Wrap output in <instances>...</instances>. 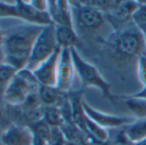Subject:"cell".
<instances>
[{
	"instance_id": "cell-1",
	"label": "cell",
	"mask_w": 146,
	"mask_h": 145,
	"mask_svg": "<svg viewBox=\"0 0 146 145\" xmlns=\"http://www.w3.org/2000/svg\"><path fill=\"white\" fill-rule=\"evenodd\" d=\"M102 54L116 70L125 71L146 52L145 40L141 29L132 22L113 31L103 41Z\"/></svg>"
},
{
	"instance_id": "cell-2",
	"label": "cell",
	"mask_w": 146,
	"mask_h": 145,
	"mask_svg": "<svg viewBox=\"0 0 146 145\" xmlns=\"http://www.w3.org/2000/svg\"><path fill=\"white\" fill-rule=\"evenodd\" d=\"M45 27L24 23L5 30L2 29L4 32L2 48L5 54V63L18 71L25 69L30 58L33 46Z\"/></svg>"
},
{
	"instance_id": "cell-3",
	"label": "cell",
	"mask_w": 146,
	"mask_h": 145,
	"mask_svg": "<svg viewBox=\"0 0 146 145\" xmlns=\"http://www.w3.org/2000/svg\"><path fill=\"white\" fill-rule=\"evenodd\" d=\"M73 22L76 20L74 27L78 34L79 33L88 36H96V33L108 23L107 16L98 9L85 4L84 1H70Z\"/></svg>"
},
{
	"instance_id": "cell-4",
	"label": "cell",
	"mask_w": 146,
	"mask_h": 145,
	"mask_svg": "<svg viewBox=\"0 0 146 145\" xmlns=\"http://www.w3.org/2000/svg\"><path fill=\"white\" fill-rule=\"evenodd\" d=\"M70 49L75 70L83 86L96 88L100 90L103 97L112 100L114 97L111 93L112 85L102 76L98 69L83 58L76 47H70Z\"/></svg>"
},
{
	"instance_id": "cell-5",
	"label": "cell",
	"mask_w": 146,
	"mask_h": 145,
	"mask_svg": "<svg viewBox=\"0 0 146 145\" xmlns=\"http://www.w3.org/2000/svg\"><path fill=\"white\" fill-rule=\"evenodd\" d=\"M40 83L32 71L23 69L19 70L7 87L3 101L10 106H20L32 93H38Z\"/></svg>"
},
{
	"instance_id": "cell-6",
	"label": "cell",
	"mask_w": 146,
	"mask_h": 145,
	"mask_svg": "<svg viewBox=\"0 0 146 145\" xmlns=\"http://www.w3.org/2000/svg\"><path fill=\"white\" fill-rule=\"evenodd\" d=\"M54 25L46 26L38 36L25 69L34 72L58 48Z\"/></svg>"
},
{
	"instance_id": "cell-7",
	"label": "cell",
	"mask_w": 146,
	"mask_h": 145,
	"mask_svg": "<svg viewBox=\"0 0 146 145\" xmlns=\"http://www.w3.org/2000/svg\"><path fill=\"white\" fill-rule=\"evenodd\" d=\"M83 107L87 117L105 129L119 128L122 126L125 127L137 119L131 116H117L102 113L92 107L84 99L83 100Z\"/></svg>"
},
{
	"instance_id": "cell-8",
	"label": "cell",
	"mask_w": 146,
	"mask_h": 145,
	"mask_svg": "<svg viewBox=\"0 0 146 145\" xmlns=\"http://www.w3.org/2000/svg\"><path fill=\"white\" fill-rule=\"evenodd\" d=\"M60 53L61 47H58L47 60H46L33 72L40 86L57 88L58 69Z\"/></svg>"
},
{
	"instance_id": "cell-9",
	"label": "cell",
	"mask_w": 146,
	"mask_h": 145,
	"mask_svg": "<svg viewBox=\"0 0 146 145\" xmlns=\"http://www.w3.org/2000/svg\"><path fill=\"white\" fill-rule=\"evenodd\" d=\"M74 64H73L70 49L61 48V53L58 69L57 89L63 93L70 92L73 77H74Z\"/></svg>"
},
{
	"instance_id": "cell-10",
	"label": "cell",
	"mask_w": 146,
	"mask_h": 145,
	"mask_svg": "<svg viewBox=\"0 0 146 145\" xmlns=\"http://www.w3.org/2000/svg\"><path fill=\"white\" fill-rule=\"evenodd\" d=\"M3 145H34L35 134L27 125L11 124L2 134Z\"/></svg>"
},
{
	"instance_id": "cell-11",
	"label": "cell",
	"mask_w": 146,
	"mask_h": 145,
	"mask_svg": "<svg viewBox=\"0 0 146 145\" xmlns=\"http://www.w3.org/2000/svg\"><path fill=\"white\" fill-rule=\"evenodd\" d=\"M15 7L16 17L22 19L25 23L44 27L53 24L48 12L37 11L31 5L30 1H16Z\"/></svg>"
},
{
	"instance_id": "cell-12",
	"label": "cell",
	"mask_w": 146,
	"mask_h": 145,
	"mask_svg": "<svg viewBox=\"0 0 146 145\" xmlns=\"http://www.w3.org/2000/svg\"><path fill=\"white\" fill-rule=\"evenodd\" d=\"M138 1H122L119 7L111 14L107 15V18L111 27L118 30L131 22V17L137 8Z\"/></svg>"
},
{
	"instance_id": "cell-13",
	"label": "cell",
	"mask_w": 146,
	"mask_h": 145,
	"mask_svg": "<svg viewBox=\"0 0 146 145\" xmlns=\"http://www.w3.org/2000/svg\"><path fill=\"white\" fill-rule=\"evenodd\" d=\"M47 12L53 25L74 27L70 1H48Z\"/></svg>"
},
{
	"instance_id": "cell-14",
	"label": "cell",
	"mask_w": 146,
	"mask_h": 145,
	"mask_svg": "<svg viewBox=\"0 0 146 145\" xmlns=\"http://www.w3.org/2000/svg\"><path fill=\"white\" fill-rule=\"evenodd\" d=\"M57 42L61 48L78 47L80 46V37L76 32L74 27L54 25Z\"/></svg>"
},
{
	"instance_id": "cell-15",
	"label": "cell",
	"mask_w": 146,
	"mask_h": 145,
	"mask_svg": "<svg viewBox=\"0 0 146 145\" xmlns=\"http://www.w3.org/2000/svg\"><path fill=\"white\" fill-rule=\"evenodd\" d=\"M40 98L45 107H61L68 94L63 93L56 87L40 86L39 89Z\"/></svg>"
},
{
	"instance_id": "cell-16",
	"label": "cell",
	"mask_w": 146,
	"mask_h": 145,
	"mask_svg": "<svg viewBox=\"0 0 146 145\" xmlns=\"http://www.w3.org/2000/svg\"><path fill=\"white\" fill-rule=\"evenodd\" d=\"M125 135L132 142L136 143L138 141L146 137V118L136 119L133 123L126 125L124 129Z\"/></svg>"
},
{
	"instance_id": "cell-17",
	"label": "cell",
	"mask_w": 146,
	"mask_h": 145,
	"mask_svg": "<svg viewBox=\"0 0 146 145\" xmlns=\"http://www.w3.org/2000/svg\"><path fill=\"white\" fill-rule=\"evenodd\" d=\"M123 99L125 107L132 113L133 117L137 119L146 118V101L141 98H137L132 95L119 96Z\"/></svg>"
},
{
	"instance_id": "cell-18",
	"label": "cell",
	"mask_w": 146,
	"mask_h": 145,
	"mask_svg": "<svg viewBox=\"0 0 146 145\" xmlns=\"http://www.w3.org/2000/svg\"><path fill=\"white\" fill-rule=\"evenodd\" d=\"M86 130L87 136L97 142H108L109 140V133L107 129L100 126L89 117L86 116Z\"/></svg>"
},
{
	"instance_id": "cell-19",
	"label": "cell",
	"mask_w": 146,
	"mask_h": 145,
	"mask_svg": "<svg viewBox=\"0 0 146 145\" xmlns=\"http://www.w3.org/2000/svg\"><path fill=\"white\" fill-rule=\"evenodd\" d=\"M17 72L18 70L17 69L6 63L0 64V99L3 100V95L7 87Z\"/></svg>"
},
{
	"instance_id": "cell-20",
	"label": "cell",
	"mask_w": 146,
	"mask_h": 145,
	"mask_svg": "<svg viewBox=\"0 0 146 145\" xmlns=\"http://www.w3.org/2000/svg\"><path fill=\"white\" fill-rule=\"evenodd\" d=\"M43 119L51 127H60L64 124V118L59 107H45Z\"/></svg>"
},
{
	"instance_id": "cell-21",
	"label": "cell",
	"mask_w": 146,
	"mask_h": 145,
	"mask_svg": "<svg viewBox=\"0 0 146 145\" xmlns=\"http://www.w3.org/2000/svg\"><path fill=\"white\" fill-rule=\"evenodd\" d=\"M30 128L32 129L35 137L48 143L50 135H51L52 127L44 119H41V120L36 122L35 124L31 125Z\"/></svg>"
},
{
	"instance_id": "cell-22",
	"label": "cell",
	"mask_w": 146,
	"mask_h": 145,
	"mask_svg": "<svg viewBox=\"0 0 146 145\" xmlns=\"http://www.w3.org/2000/svg\"><path fill=\"white\" fill-rule=\"evenodd\" d=\"M139 5L132 15L131 22L137 27L146 25V1H138Z\"/></svg>"
},
{
	"instance_id": "cell-23",
	"label": "cell",
	"mask_w": 146,
	"mask_h": 145,
	"mask_svg": "<svg viewBox=\"0 0 146 145\" xmlns=\"http://www.w3.org/2000/svg\"><path fill=\"white\" fill-rule=\"evenodd\" d=\"M137 67L138 79L143 86H146V52L138 58Z\"/></svg>"
},
{
	"instance_id": "cell-24",
	"label": "cell",
	"mask_w": 146,
	"mask_h": 145,
	"mask_svg": "<svg viewBox=\"0 0 146 145\" xmlns=\"http://www.w3.org/2000/svg\"><path fill=\"white\" fill-rule=\"evenodd\" d=\"M16 1L12 4L0 2V17H16Z\"/></svg>"
},
{
	"instance_id": "cell-25",
	"label": "cell",
	"mask_w": 146,
	"mask_h": 145,
	"mask_svg": "<svg viewBox=\"0 0 146 145\" xmlns=\"http://www.w3.org/2000/svg\"><path fill=\"white\" fill-rule=\"evenodd\" d=\"M6 124L7 125H10L11 123L9 122V119L7 116V112H6V104L5 101L0 99V125ZM1 127V126H0Z\"/></svg>"
},
{
	"instance_id": "cell-26",
	"label": "cell",
	"mask_w": 146,
	"mask_h": 145,
	"mask_svg": "<svg viewBox=\"0 0 146 145\" xmlns=\"http://www.w3.org/2000/svg\"><path fill=\"white\" fill-rule=\"evenodd\" d=\"M31 5L37 11L41 12H47L48 1H30Z\"/></svg>"
},
{
	"instance_id": "cell-27",
	"label": "cell",
	"mask_w": 146,
	"mask_h": 145,
	"mask_svg": "<svg viewBox=\"0 0 146 145\" xmlns=\"http://www.w3.org/2000/svg\"><path fill=\"white\" fill-rule=\"evenodd\" d=\"M134 97H137V98H141V99H143L146 101V86H143V89L138 91L137 93L136 94H133V95H131Z\"/></svg>"
},
{
	"instance_id": "cell-28",
	"label": "cell",
	"mask_w": 146,
	"mask_h": 145,
	"mask_svg": "<svg viewBox=\"0 0 146 145\" xmlns=\"http://www.w3.org/2000/svg\"><path fill=\"white\" fill-rule=\"evenodd\" d=\"M3 63H5V54H4L2 46H0V64Z\"/></svg>"
},
{
	"instance_id": "cell-29",
	"label": "cell",
	"mask_w": 146,
	"mask_h": 145,
	"mask_svg": "<svg viewBox=\"0 0 146 145\" xmlns=\"http://www.w3.org/2000/svg\"><path fill=\"white\" fill-rule=\"evenodd\" d=\"M138 28L141 29V31H142V33H143V36H144V40H145V46H146V25L139 26Z\"/></svg>"
},
{
	"instance_id": "cell-30",
	"label": "cell",
	"mask_w": 146,
	"mask_h": 145,
	"mask_svg": "<svg viewBox=\"0 0 146 145\" xmlns=\"http://www.w3.org/2000/svg\"><path fill=\"white\" fill-rule=\"evenodd\" d=\"M134 145H146V137L140 140V141H138L137 142L134 143Z\"/></svg>"
},
{
	"instance_id": "cell-31",
	"label": "cell",
	"mask_w": 146,
	"mask_h": 145,
	"mask_svg": "<svg viewBox=\"0 0 146 145\" xmlns=\"http://www.w3.org/2000/svg\"><path fill=\"white\" fill-rule=\"evenodd\" d=\"M3 40H4V32L1 28H0V45H2Z\"/></svg>"
},
{
	"instance_id": "cell-32",
	"label": "cell",
	"mask_w": 146,
	"mask_h": 145,
	"mask_svg": "<svg viewBox=\"0 0 146 145\" xmlns=\"http://www.w3.org/2000/svg\"><path fill=\"white\" fill-rule=\"evenodd\" d=\"M0 46H2V45H0Z\"/></svg>"
}]
</instances>
